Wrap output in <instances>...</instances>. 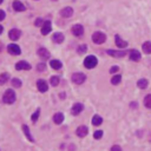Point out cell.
Listing matches in <instances>:
<instances>
[{"label":"cell","instance_id":"cell-1","mask_svg":"<svg viewBox=\"0 0 151 151\" xmlns=\"http://www.w3.org/2000/svg\"><path fill=\"white\" fill-rule=\"evenodd\" d=\"M3 100L5 104H12V103H14L15 100V93L13 90H7L5 93H4V96H3Z\"/></svg>","mask_w":151,"mask_h":151},{"label":"cell","instance_id":"cell-2","mask_svg":"<svg viewBox=\"0 0 151 151\" xmlns=\"http://www.w3.org/2000/svg\"><path fill=\"white\" fill-rule=\"evenodd\" d=\"M97 64H98V60L94 55H89V57H86L84 60V66L86 69H93L97 66Z\"/></svg>","mask_w":151,"mask_h":151},{"label":"cell","instance_id":"cell-3","mask_svg":"<svg viewBox=\"0 0 151 151\" xmlns=\"http://www.w3.org/2000/svg\"><path fill=\"white\" fill-rule=\"evenodd\" d=\"M92 40H93L94 44H97V45L103 44L106 40V36L103 32H94L93 36H92Z\"/></svg>","mask_w":151,"mask_h":151},{"label":"cell","instance_id":"cell-4","mask_svg":"<svg viewBox=\"0 0 151 151\" xmlns=\"http://www.w3.org/2000/svg\"><path fill=\"white\" fill-rule=\"evenodd\" d=\"M85 79H86V77H85L84 73H73L72 75V82L75 84L80 85V84H83L85 82Z\"/></svg>","mask_w":151,"mask_h":151},{"label":"cell","instance_id":"cell-5","mask_svg":"<svg viewBox=\"0 0 151 151\" xmlns=\"http://www.w3.org/2000/svg\"><path fill=\"white\" fill-rule=\"evenodd\" d=\"M51 30H52V24H51V21L50 20L44 21L43 26H42V34H44V36L49 34L51 32Z\"/></svg>","mask_w":151,"mask_h":151},{"label":"cell","instance_id":"cell-6","mask_svg":"<svg viewBox=\"0 0 151 151\" xmlns=\"http://www.w3.org/2000/svg\"><path fill=\"white\" fill-rule=\"evenodd\" d=\"M71 31H72L73 36L80 37V36H83V33H84V27H83L82 25H79V24H77V25H73V26H72Z\"/></svg>","mask_w":151,"mask_h":151},{"label":"cell","instance_id":"cell-7","mask_svg":"<svg viewBox=\"0 0 151 151\" xmlns=\"http://www.w3.org/2000/svg\"><path fill=\"white\" fill-rule=\"evenodd\" d=\"M7 50H9V52L12 54V55H18L20 54V47L18 45H15V44H10L9 46H7Z\"/></svg>","mask_w":151,"mask_h":151},{"label":"cell","instance_id":"cell-8","mask_svg":"<svg viewBox=\"0 0 151 151\" xmlns=\"http://www.w3.org/2000/svg\"><path fill=\"white\" fill-rule=\"evenodd\" d=\"M83 110H84V105L80 104V103H76V104L72 106V109H71V113L73 116H77V115L80 113Z\"/></svg>","mask_w":151,"mask_h":151},{"label":"cell","instance_id":"cell-9","mask_svg":"<svg viewBox=\"0 0 151 151\" xmlns=\"http://www.w3.org/2000/svg\"><path fill=\"white\" fill-rule=\"evenodd\" d=\"M37 86H38V90L40 92H46L49 90V85H47V83L44 80V79H39L37 82Z\"/></svg>","mask_w":151,"mask_h":151},{"label":"cell","instance_id":"cell-10","mask_svg":"<svg viewBox=\"0 0 151 151\" xmlns=\"http://www.w3.org/2000/svg\"><path fill=\"white\" fill-rule=\"evenodd\" d=\"M20 36H21V32L18 30V28H13V30H11L10 31V33H9V37H10V39L11 40H18V39L20 38Z\"/></svg>","mask_w":151,"mask_h":151},{"label":"cell","instance_id":"cell-11","mask_svg":"<svg viewBox=\"0 0 151 151\" xmlns=\"http://www.w3.org/2000/svg\"><path fill=\"white\" fill-rule=\"evenodd\" d=\"M107 54H110L111 57H115V58H122L124 55L128 54L126 51H113V50H109Z\"/></svg>","mask_w":151,"mask_h":151},{"label":"cell","instance_id":"cell-12","mask_svg":"<svg viewBox=\"0 0 151 151\" xmlns=\"http://www.w3.org/2000/svg\"><path fill=\"white\" fill-rule=\"evenodd\" d=\"M38 55H39V57H40L42 59H44V60L50 59V57H51L50 52L47 51L46 49H44V47H42V49H39V50H38Z\"/></svg>","mask_w":151,"mask_h":151},{"label":"cell","instance_id":"cell-13","mask_svg":"<svg viewBox=\"0 0 151 151\" xmlns=\"http://www.w3.org/2000/svg\"><path fill=\"white\" fill-rule=\"evenodd\" d=\"M15 69L17 70H30L31 69V65L28 64L27 61H24V60H21V61H18L17 63V65H15Z\"/></svg>","mask_w":151,"mask_h":151},{"label":"cell","instance_id":"cell-14","mask_svg":"<svg viewBox=\"0 0 151 151\" xmlns=\"http://www.w3.org/2000/svg\"><path fill=\"white\" fill-rule=\"evenodd\" d=\"M72 14H73V10L71 7H65V9H63L60 11V15L64 18H70Z\"/></svg>","mask_w":151,"mask_h":151},{"label":"cell","instance_id":"cell-15","mask_svg":"<svg viewBox=\"0 0 151 151\" xmlns=\"http://www.w3.org/2000/svg\"><path fill=\"white\" fill-rule=\"evenodd\" d=\"M76 132H77V136H78V137H85L86 135H87V132H89V130H87L86 126L82 125V126H79V128L77 129Z\"/></svg>","mask_w":151,"mask_h":151},{"label":"cell","instance_id":"cell-16","mask_svg":"<svg viewBox=\"0 0 151 151\" xmlns=\"http://www.w3.org/2000/svg\"><path fill=\"white\" fill-rule=\"evenodd\" d=\"M52 39H53V42H54V43L61 44L63 42H64V34L60 33V32H57V33H54V34H53Z\"/></svg>","mask_w":151,"mask_h":151},{"label":"cell","instance_id":"cell-17","mask_svg":"<svg viewBox=\"0 0 151 151\" xmlns=\"http://www.w3.org/2000/svg\"><path fill=\"white\" fill-rule=\"evenodd\" d=\"M13 9L17 12H22V11H25V6H24V4L20 3L19 0H15L13 3Z\"/></svg>","mask_w":151,"mask_h":151},{"label":"cell","instance_id":"cell-18","mask_svg":"<svg viewBox=\"0 0 151 151\" xmlns=\"http://www.w3.org/2000/svg\"><path fill=\"white\" fill-rule=\"evenodd\" d=\"M115 42H116V45L119 47V49H124V47L128 46V42H124L123 39L121 37H118V36H116Z\"/></svg>","mask_w":151,"mask_h":151},{"label":"cell","instance_id":"cell-19","mask_svg":"<svg viewBox=\"0 0 151 151\" xmlns=\"http://www.w3.org/2000/svg\"><path fill=\"white\" fill-rule=\"evenodd\" d=\"M130 59L133 60V61L140 60V53H139L137 50H132V51L130 52Z\"/></svg>","mask_w":151,"mask_h":151},{"label":"cell","instance_id":"cell-20","mask_svg":"<svg viewBox=\"0 0 151 151\" xmlns=\"http://www.w3.org/2000/svg\"><path fill=\"white\" fill-rule=\"evenodd\" d=\"M53 121H54L55 124H61L63 121H64V115L60 113V112H57L53 116Z\"/></svg>","mask_w":151,"mask_h":151},{"label":"cell","instance_id":"cell-21","mask_svg":"<svg viewBox=\"0 0 151 151\" xmlns=\"http://www.w3.org/2000/svg\"><path fill=\"white\" fill-rule=\"evenodd\" d=\"M22 131H24V133H25V136L27 137V139L30 140V142H34V138L31 136V133H30V129H28V126L27 125H22Z\"/></svg>","mask_w":151,"mask_h":151},{"label":"cell","instance_id":"cell-22","mask_svg":"<svg viewBox=\"0 0 151 151\" xmlns=\"http://www.w3.org/2000/svg\"><path fill=\"white\" fill-rule=\"evenodd\" d=\"M148 85H149L148 79H139V80L137 82V86L139 87V89H146Z\"/></svg>","mask_w":151,"mask_h":151},{"label":"cell","instance_id":"cell-23","mask_svg":"<svg viewBox=\"0 0 151 151\" xmlns=\"http://www.w3.org/2000/svg\"><path fill=\"white\" fill-rule=\"evenodd\" d=\"M50 65L52 66V69H54V70H59L63 65H61V63L59 61V60H55V59H53V60H51L50 61Z\"/></svg>","mask_w":151,"mask_h":151},{"label":"cell","instance_id":"cell-24","mask_svg":"<svg viewBox=\"0 0 151 151\" xmlns=\"http://www.w3.org/2000/svg\"><path fill=\"white\" fill-rule=\"evenodd\" d=\"M92 123H93V125L98 126V125H100V124L103 123V118H102L100 116H98V115L93 116V118H92Z\"/></svg>","mask_w":151,"mask_h":151},{"label":"cell","instance_id":"cell-25","mask_svg":"<svg viewBox=\"0 0 151 151\" xmlns=\"http://www.w3.org/2000/svg\"><path fill=\"white\" fill-rule=\"evenodd\" d=\"M143 51L146 54H150L151 53V42H146L143 44Z\"/></svg>","mask_w":151,"mask_h":151},{"label":"cell","instance_id":"cell-26","mask_svg":"<svg viewBox=\"0 0 151 151\" xmlns=\"http://www.w3.org/2000/svg\"><path fill=\"white\" fill-rule=\"evenodd\" d=\"M10 79V75L9 73H3L0 75V85H4L5 83H7V80Z\"/></svg>","mask_w":151,"mask_h":151},{"label":"cell","instance_id":"cell-27","mask_svg":"<svg viewBox=\"0 0 151 151\" xmlns=\"http://www.w3.org/2000/svg\"><path fill=\"white\" fill-rule=\"evenodd\" d=\"M121 82H122V76H119V75H115L112 77V79H111V83L113 85H118Z\"/></svg>","mask_w":151,"mask_h":151},{"label":"cell","instance_id":"cell-28","mask_svg":"<svg viewBox=\"0 0 151 151\" xmlns=\"http://www.w3.org/2000/svg\"><path fill=\"white\" fill-rule=\"evenodd\" d=\"M50 83L52 86H58L59 85V77L58 76H52L50 79Z\"/></svg>","mask_w":151,"mask_h":151},{"label":"cell","instance_id":"cell-29","mask_svg":"<svg viewBox=\"0 0 151 151\" xmlns=\"http://www.w3.org/2000/svg\"><path fill=\"white\" fill-rule=\"evenodd\" d=\"M144 105L146 107H150L151 109V94H148V96L144 98Z\"/></svg>","mask_w":151,"mask_h":151},{"label":"cell","instance_id":"cell-30","mask_svg":"<svg viewBox=\"0 0 151 151\" xmlns=\"http://www.w3.org/2000/svg\"><path fill=\"white\" fill-rule=\"evenodd\" d=\"M39 113H40V110L38 109V110L36 111V112L32 115V117H31V119H32V122H33V123H36V122L38 121V118H39Z\"/></svg>","mask_w":151,"mask_h":151},{"label":"cell","instance_id":"cell-31","mask_svg":"<svg viewBox=\"0 0 151 151\" xmlns=\"http://www.w3.org/2000/svg\"><path fill=\"white\" fill-rule=\"evenodd\" d=\"M12 85L14 87H20L21 86V82L19 80L18 78H14V79H12Z\"/></svg>","mask_w":151,"mask_h":151},{"label":"cell","instance_id":"cell-32","mask_svg":"<svg viewBox=\"0 0 151 151\" xmlns=\"http://www.w3.org/2000/svg\"><path fill=\"white\" fill-rule=\"evenodd\" d=\"M86 50H87V47H86V45H80V46H79L78 47V53L79 54H83V53H85L86 52Z\"/></svg>","mask_w":151,"mask_h":151},{"label":"cell","instance_id":"cell-33","mask_svg":"<svg viewBox=\"0 0 151 151\" xmlns=\"http://www.w3.org/2000/svg\"><path fill=\"white\" fill-rule=\"evenodd\" d=\"M93 137L96 138V139H100L102 137H103V131H94V133H93Z\"/></svg>","mask_w":151,"mask_h":151},{"label":"cell","instance_id":"cell-34","mask_svg":"<svg viewBox=\"0 0 151 151\" xmlns=\"http://www.w3.org/2000/svg\"><path fill=\"white\" fill-rule=\"evenodd\" d=\"M37 70H38V71H40V72H42V71H45V70H46V65L44 64V63H43V64L40 63V64H38Z\"/></svg>","mask_w":151,"mask_h":151},{"label":"cell","instance_id":"cell-35","mask_svg":"<svg viewBox=\"0 0 151 151\" xmlns=\"http://www.w3.org/2000/svg\"><path fill=\"white\" fill-rule=\"evenodd\" d=\"M111 151H122V148L119 145H113L112 148H111Z\"/></svg>","mask_w":151,"mask_h":151},{"label":"cell","instance_id":"cell-36","mask_svg":"<svg viewBox=\"0 0 151 151\" xmlns=\"http://www.w3.org/2000/svg\"><path fill=\"white\" fill-rule=\"evenodd\" d=\"M43 24H44L43 19H42V18H38V20L36 21V25H37V26H43Z\"/></svg>","mask_w":151,"mask_h":151},{"label":"cell","instance_id":"cell-37","mask_svg":"<svg viewBox=\"0 0 151 151\" xmlns=\"http://www.w3.org/2000/svg\"><path fill=\"white\" fill-rule=\"evenodd\" d=\"M5 19V12L3 10H0V21Z\"/></svg>","mask_w":151,"mask_h":151},{"label":"cell","instance_id":"cell-38","mask_svg":"<svg viewBox=\"0 0 151 151\" xmlns=\"http://www.w3.org/2000/svg\"><path fill=\"white\" fill-rule=\"evenodd\" d=\"M117 71H118V66H113V67H111L110 72L111 73H115V72H117Z\"/></svg>","mask_w":151,"mask_h":151},{"label":"cell","instance_id":"cell-39","mask_svg":"<svg viewBox=\"0 0 151 151\" xmlns=\"http://www.w3.org/2000/svg\"><path fill=\"white\" fill-rule=\"evenodd\" d=\"M1 33H3V26L0 25V34H1Z\"/></svg>","mask_w":151,"mask_h":151},{"label":"cell","instance_id":"cell-40","mask_svg":"<svg viewBox=\"0 0 151 151\" xmlns=\"http://www.w3.org/2000/svg\"><path fill=\"white\" fill-rule=\"evenodd\" d=\"M3 1H4V0H0V4H3Z\"/></svg>","mask_w":151,"mask_h":151}]
</instances>
